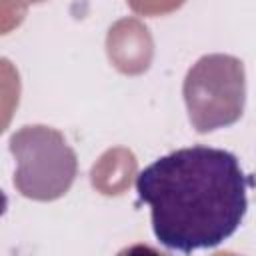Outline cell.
<instances>
[{
  "label": "cell",
  "mask_w": 256,
  "mask_h": 256,
  "mask_svg": "<svg viewBox=\"0 0 256 256\" xmlns=\"http://www.w3.org/2000/svg\"><path fill=\"white\" fill-rule=\"evenodd\" d=\"M108 58L122 74H142L154 54L150 30L138 18H122L108 30Z\"/></svg>",
  "instance_id": "obj_4"
},
{
  "label": "cell",
  "mask_w": 256,
  "mask_h": 256,
  "mask_svg": "<svg viewBox=\"0 0 256 256\" xmlns=\"http://www.w3.org/2000/svg\"><path fill=\"white\" fill-rule=\"evenodd\" d=\"M190 124L206 134L232 126L242 118L246 102V72L240 58L206 54L192 64L182 86Z\"/></svg>",
  "instance_id": "obj_3"
},
{
  "label": "cell",
  "mask_w": 256,
  "mask_h": 256,
  "mask_svg": "<svg viewBox=\"0 0 256 256\" xmlns=\"http://www.w3.org/2000/svg\"><path fill=\"white\" fill-rule=\"evenodd\" d=\"M136 174V158L126 148H112L100 156V160L92 166L90 178L92 186L106 194L116 196L122 194Z\"/></svg>",
  "instance_id": "obj_5"
},
{
  "label": "cell",
  "mask_w": 256,
  "mask_h": 256,
  "mask_svg": "<svg viewBox=\"0 0 256 256\" xmlns=\"http://www.w3.org/2000/svg\"><path fill=\"white\" fill-rule=\"evenodd\" d=\"M8 146L16 158L14 186L24 198L52 202L74 184L78 158L60 130L28 124L10 136Z\"/></svg>",
  "instance_id": "obj_2"
},
{
  "label": "cell",
  "mask_w": 256,
  "mask_h": 256,
  "mask_svg": "<svg viewBox=\"0 0 256 256\" xmlns=\"http://www.w3.org/2000/svg\"><path fill=\"white\" fill-rule=\"evenodd\" d=\"M26 2H44V0H26Z\"/></svg>",
  "instance_id": "obj_7"
},
{
  "label": "cell",
  "mask_w": 256,
  "mask_h": 256,
  "mask_svg": "<svg viewBox=\"0 0 256 256\" xmlns=\"http://www.w3.org/2000/svg\"><path fill=\"white\" fill-rule=\"evenodd\" d=\"M126 2L140 16H162L184 4V0H126Z\"/></svg>",
  "instance_id": "obj_6"
},
{
  "label": "cell",
  "mask_w": 256,
  "mask_h": 256,
  "mask_svg": "<svg viewBox=\"0 0 256 256\" xmlns=\"http://www.w3.org/2000/svg\"><path fill=\"white\" fill-rule=\"evenodd\" d=\"M250 180L238 158L222 148H178L136 178L138 198L150 206L156 240L182 254L216 248L242 224Z\"/></svg>",
  "instance_id": "obj_1"
}]
</instances>
